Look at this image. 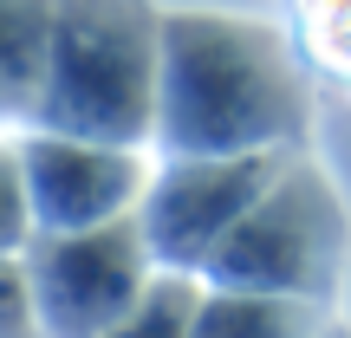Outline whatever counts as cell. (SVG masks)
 <instances>
[{"label":"cell","instance_id":"6","mask_svg":"<svg viewBox=\"0 0 351 338\" xmlns=\"http://www.w3.org/2000/svg\"><path fill=\"white\" fill-rule=\"evenodd\" d=\"M13 143H20V176L33 195V228H98L137 215V195L156 163V150H137V143H98L39 124L13 130Z\"/></svg>","mask_w":351,"mask_h":338},{"label":"cell","instance_id":"1","mask_svg":"<svg viewBox=\"0 0 351 338\" xmlns=\"http://www.w3.org/2000/svg\"><path fill=\"white\" fill-rule=\"evenodd\" d=\"M313 91L287 33L247 13L163 7L156 65V156H241L306 150Z\"/></svg>","mask_w":351,"mask_h":338},{"label":"cell","instance_id":"7","mask_svg":"<svg viewBox=\"0 0 351 338\" xmlns=\"http://www.w3.org/2000/svg\"><path fill=\"white\" fill-rule=\"evenodd\" d=\"M326 319H332L326 300L261 293V287H215V280H202L195 332L189 338H313Z\"/></svg>","mask_w":351,"mask_h":338},{"label":"cell","instance_id":"10","mask_svg":"<svg viewBox=\"0 0 351 338\" xmlns=\"http://www.w3.org/2000/svg\"><path fill=\"white\" fill-rule=\"evenodd\" d=\"M33 241V195L20 176V143L13 130H0V254H26Z\"/></svg>","mask_w":351,"mask_h":338},{"label":"cell","instance_id":"11","mask_svg":"<svg viewBox=\"0 0 351 338\" xmlns=\"http://www.w3.org/2000/svg\"><path fill=\"white\" fill-rule=\"evenodd\" d=\"M0 338H39L33 287H26V261L0 254Z\"/></svg>","mask_w":351,"mask_h":338},{"label":"cell","instance_id":"4","mask_svg":"<svg viewBox=\"0 0 351 338\" xmlns=\"http://www.w3.org/2000/svg\"><path fill=\"white\" fill-rule=\"evenodd\" d=\"M26 287H33L39 338H98L130 313L156 274L137 215L98 228H33L26 241Z\"/></svg>","mask_w":351,"mask_h":338},{"label":"cell","instance_id":"5","mask_svg":"<svg viewBox=\"0 0 351 338\" xmlns=\"http://www.w3.org/2000/svg\"><path fill=\"white\" fill-rule=\"evenodd\" d=\"M293 150H241V156H156L150 182L137 195V228L150 241L156 267L176 274H202L228 228L254 208L274 169Z\"/></svg>","mask_w":351,"mask_h":338},{"label":"cell","instance_id":"2","mask_svg":"<svg viewBox=\"0 0 351 338\" xmlns=\"http://www.w3.org/2000/svg\"><path fill=\"white\" fill-rule=\"evenodd\" d=\"M163 7L156 0H52L46 72L26 124L150 150Z\"/></svg>","mask_w":351,"mask_h":338},{"label":"cell","instance_id":"9","mask_svg":"<svg viewBox=\"0 0 351 338\" xmlns=\"http://www.w3.org/2000/svg\"><path fill=\"white\" fill-rule=\"evenodd\" d=\"M195 300H202V274H176L156 267L150 287L130 300V313L98 338H189L195 332Z\"/></svg>","mask_w":351,"mask_h":338},{"label":"cell","instance_id":"3","mask_svg":"<svg viewBox=\"0 0 351 338\" xmlns=\"http://www.w3.org/2000/svg\"><path fill=\"white\" fill-rule=\"evenodd\" d=\"M351 254V215L332 189V176L306 150H293L274 169V182L254 195V208L228 228L202 280L215 287H261V293H300V300H339Z\"/></svg>","mask_w":351,"mask_h":338},{"label":"cell","instance_id":"12","mask_svg":"<svg viewBox=\"0 0 351 338\" xmlns=\"http://www.w3.org/2000/svg\"><path fill=\"white\" fill-rule=\"evenodd\" d=\"M313 338H351V332H345V326H339V313H332V319H326V326H319V332H313Z\"/></svg>","mask_w":351,"mask_h":338},{"label":"cell","instance_id":"8","mask_svg":"<svg viewBox=\"0 0 351 338\" xmlns=\"http://www.w3.org/2000/svg\"><path fill=\"white\" fill-rule=\"evenodd\" d=\"M52 0H0V130H26L46 72Z\"/></svg>","mask_w":351,"mask_h":338}]
</instances>
